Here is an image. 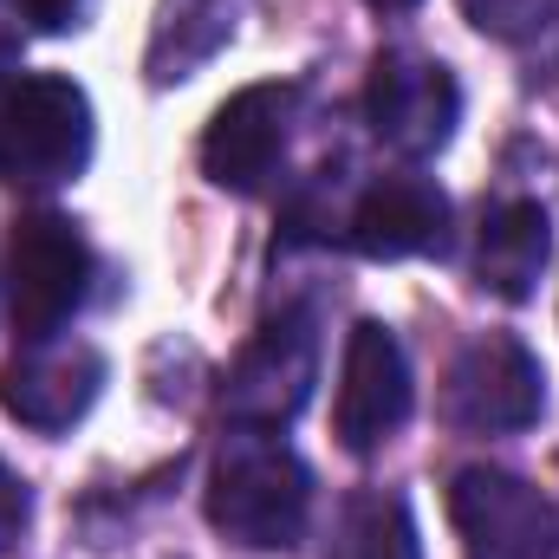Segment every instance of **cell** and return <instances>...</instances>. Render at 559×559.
Wrapping results in <instances>:
<instances>
[{"label": "cell", "instance_id": "obj_1", "mask_svg": "<svg viewBox=\"0 0 559 559\" xmlns=\"http://www.w3.org/2000/svg\"><path fill=\"white\" fill-rule=\"evenodd\" d=\"M306 514H312L306 462L267 429H235L209 475L215 534H228L235 547H254V554H286L306 534Z\"/></svg>", "mask_w": 559, "mask_h": 559}, {"label": "cell", "instance_id": "obj_2", "mask_svg": "<svg viewBox=\"0 0 559 559\" xmlns=\"http://www.w3.org/2000/svg\"><path fill=\"white\" fill-rule=\"evenodd\" d=\"M92 163V98L59 72H0V176L59 189Z\"/></svg>", "mask_w": 559, "mask_h": 559}, {"label": "cell", "instance_id": "obj_3", "mask_svg": "<svg viewBox=\"0 0 559 559\" xmlns=\"http://www.w3.org/2000/svg\"><path fill=\"white\" fill-rule=\"evenodd\" d=\"M92 274H98V261H92V241L79 235V222H66L52 209L20 215L7 235V312H13L20 345L59 338V325L85 306Z\"/></svg>", "mask_w": 559, "mask_h": 559}, {"label": "cell", "instance_id": "obj_4", "mask_svg": "<svg viewBox=\"0 0 559 559\" xmlns=\"http://www.w3.org/2000/svg\"><path fill=\"white\" fill-rule=\"evenodd\" d=\"M312 384H319V325L306 306H286L235 358V371L222 384V417H228V429H267L274 436L306 411Z\"/></svg>", "mask_w": 559, "mask_h": 559}, {"label": "cell", "instance_id": "obj_5", "mask_svg": "<svg viewBox=\"0 0 559 559\" xmlns=\"http://www.w3.org/2000/svg\"><path fill=\"white\" fill-rule=\"evenodd\" d=\"M449 521L462 534V554L468 559H554L559 554V514L554 501L508 475V468H462L449 481Z\"/></svg>", "mask_w": 559, "mask_h": 559}, {"label": "cell", "instance_id": "obj_6", "mask_svg": "<svg viewBox=\"0 0 559 559\" xmlns=\"http://www.w3.org/2000/svg\"><path fill=\"white\" fill-rule=\"evenodd\" d=\"M442 411H449L455 429H475V436L527 429V423H540V411H547V371H540V358L521 338L488 332V338L462 345V358L449 365Z\"/></svg>", "mask_w": 559, "mask_h": 559}, {"label": "cell", "instance_id": "obj_7", "mask_svg": "<svg viewBox=\"0 0 559 559\" xmlns=\"http://www.w3.org/2000/svg\"><path fill=\"white\" fill-rule=\"evenodd\" d=\"M365 118L384 150L397 156H436L462 124V85L442 59L423 52H378L365 85Z\"/></svg>", "mask_w": 559, "mask_h": 559}, {"label": "cell", "instance_id": "obj_8", "mask_svg": "<svg viewBox=\"0 0 559 559\" xmlns=\"http://www.w3.org/2000/svg\"><path fill=\"white\" fill-rule=\"evenodd\" d=\"M411 423V358L397 345L391 325L378 319H358L352 338H345V365H338V411L332 429L352 455H371L384 449L397 429Z\"/></svg>", "mask_w": 559, "mask_h": 559}, {"label": "cell", "instance_id": "obj_9", "mask_svg": "<svg viewBox=\"0 0 559 559\" xmlns=\"http://www.w3.org/2000/svg\"><path fill=\"white\" fill-rule=\"evenodd\" d=\"M293 118H299V85H248L235 92L209 131H202V169L215 189H235V195H261L274 182L286 138H293Z\"/></svg>", "mask_w": 559, "mask_h": 559}, {"label": "cell", "instance_id": "obj_10", "mask_svg": "<svg viewBox=\"0 0 559 559\" xmlns=\"http://www.w3.org/2000/svg\"><path fill=\"white\" fill-rule=\"evenodd\" d=\"M105 391V358L79 338H39L0 365V411L39 436H59L85 417Z\"/></svg>", "mask_w": 559, "mask_h": 559}, {"label": "cell", "instance_id": "obj_11", "mask_svg": "<svg viewBox=\"0 0 559 559\" xmlns=\"http://www.w3.org/2000/svg\"><path fill=\"white\" fill-rule=\"evenodd\" d=\"M449 235V195L417 176V169H391L371 176L358 189V202L345 209V241L365 261H411V254H436Z\"/></svg>", "mask_w": 559, "mask_h": 559}, {"label": "cell", "instance_id": "obj_12", "mask_svg": "<svg viewBox=\"0 0 559 559\" xmlns=\"http://www.w3.org/2000/svg\"><path fill=\"white\" fill-rule=\"evenodd\" d=\"M235 20H241V0H156L150 46H143V79L156 92L195 79L235 39Z\"/></svg>", "mask_w": 559, "mask_h": 559}, {"label": "cell", "instance_id": "obj_13", "mask_svg": "<svg viewBox=\"0 0 559 559\" xmlns=\"http://www.w3.org/2000/svg\"><path fill=\"white\" fill-rule=\"evenodd\" d=\"M554 254V222L540 202H495L481 215V248H475V274L495 299H527Z\"/></svg>", "mask_w": 559, "mask_h": 559}, {"label": "cell", "instance_id": "obj_14", "mask_svg": "<svg viewBox=\"0 0 559 559\" xmlns=\"http://www.w3.org/2000/svg\"><path fill=\"white\" fill-rule=\"evenodd\" d=\"M325 559H423L417 521H411L404 495H384V488H358V495H352V501L332 514Z\"/></svg>", "mask_w": 559, "mask_h": 559}, {"label": "cell", "instance_id": "obj_15", "mask_svg": "<svg viewBox=\"0 0 559 559\" xmlns=\"http://www.w3.org/2000/svg\"><path fill=\"white\" fill-rule=\"evenodd\" d=\"M559 0H462L468 26L488 33V39H534L547 20H554Z\"/></svg>", "mask_w": 559, "mask_h": 559}, {"label": "cell", "instance_id": "obj_16", "mask_svg": "<svg viewBox=\"0 0 559 559\" xmlns=\"http://www.w3.org/2000/svg\"><path fill=\"white\" fill-rule=\"evenodd\" d=\"M26 514H33V501H26V481L0 462V554L26 534Z\"/></svg>", "mask_w": 559, "mask_h": 559}, {"label": "cell", "instance_id": "obj_17", "mask_svg": "<svg viewBox=\"0 0 559 559\" xmlns=\"http://www.w3.org/2000/svg\"><path fill=\"white\" fill-rule=\"evenodd\" d=\"M85 7H92V0H20V13H26L39 33H72V26H85Z\"/></svg>", "mask_w": 559, "mask_h": 559}, {"label": "cell", "instance_id": "obj_18", "mask_svg": "<svg viewBox=\"0 0 559 559\" xmlns=\"http://www.w3.org/2000/svg\"><path fill=\"white\" fill-rule=\"evenodd\" d=\"M371 7H378V13H411L417 0H371Z\"/></svg>", "mask_w": 559, "mask_h": 559}]
</instances>
